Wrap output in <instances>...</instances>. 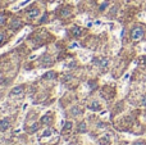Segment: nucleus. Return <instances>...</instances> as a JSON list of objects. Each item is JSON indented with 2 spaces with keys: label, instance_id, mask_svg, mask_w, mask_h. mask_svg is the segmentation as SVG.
Wrapping results in <instances>:
<instances>
[{
  "label": "nucleus",
  "instance_id": "obj_1",
  "mask_svg": "<svg viewBox=\"0 0 146 145\" xmlns=\"http://www.w3.org/2000/svg\"><path fill=\"white\" fill-rule=\"evenodd\" d=\"M131 36L133 40H140V39L144 36V30L141 27H135L131 32Z\"/></svg>",
  "mask_w": 146,
  "mask_h": 145
},
{
  "label": "nucleus",
  "instance_id": "obj_2",
  "mask_svg": "<svg viewBox=\"0 0 146 145\" xmlns=\"http://www.w3.org/2000/svg\"><path fill=\"white\" fill-rule=\"evenodd\" d=\"M88 108H90V110H100L101 109L100 103L96 102V100H92V102L88 104Z\"/></svg>",
  "mask_w": 146,
  "mask_h": 145
},
{
  "label": "nucleus",
  "instance_id": "obj_3",
  "mask_svg": "<svg viewBox=\"0 0 146 145\" xmlns=\"http://www.w3.org/2000/svg\"><path fill=\"white\" fill-rule=\"evenodd\" d=\"M9 127V120H3V121H0V131H5L7 128Z\"/></svg>",
  "mask_w": 146,
  "mask_h": 145
},
{
  "label": "nucleus",
  "instance_id": "obj_4",
  "mask_svg": "<svg viewBox=\"0 0 146 145\" xmlns=\"http://www.w3.org/2000/svg\"><path fill=\"white\" fill-rule=\"evenodd\" d=\"M87 131V127H86V123L85 122H81L78 125V132H86Z\"/></svg>",
  "mask_w": 146,
  "mask_h": 145
},
{
  "label": "nucleus",
  "instance_id": "obj_5",
  "mask_svg": "<svg viewBox=\"0 0 146 145\" xmlns=\"http://www.w3.org/2000/svg\"><path fill=\"white\" fill-rule=\"evenodd\" d=\"M72 114L73 116H78V114H81V113H82V112H81V108H78V107H74V108H73V109H72Z\"/></svg>",
  "mask_w": 146,
  "mask_h": 145
},
{
  "label": "nucleus",
  "instance_id": "obj_6",
  "mask_svg": "<svg viewBox=\"0 0 146 145\" xmlns=\"http://www.w3.org/2000/svg\"><path fill=\"white\" fill-rule=\"evenodd\" d=\"M21 26H22V23H21L19 21H17V19H15V21H14V23H13V25H12V28H13V30H17V28H19Z\"/></svg>",
  "mask_w": 146,
  "mask_h": 145
},
{
  "label": "nucleus",
  "instance_id": "obj_7",
  "mask_svg": "<svg viewBox=\"0 0 146 145\" xmlns=\"http://www.w3.org/2000/svg\"><path fill=\"white\" fill-rule=\"evenodd\" d=\"M36 15H38V9H33L32 12L28 13V17L30 18H33V17H36Z\"/></svg>",
  "mask_w": 146,
  "mask_h": 145
},
{
  "label": "nucleus",
  "instance_id": "obj_8",
  "mask_svg": "<svg viewBox=\"0 0 146 145\" xmlns=\"http://www.w3.org/2000/svg\"><path fill=\"white\" fill-rule=\"evenodd\" d=\"M71 128H72V122H67L66 126H64V128H63V131L64 132H68V130H71Z\"/></svg>",
  "mask_w": 146,
  "mask_h": 145
},
{
  "label": "nucleus",
  "instance_id": "obj_9",
  "mask_svg": "<svg viewBox=\"0 0 146 145\" xmlns=\"http://www.w3.org/2000/svg\"><path fill=\"white\" fill-rule=\"evenodd\" d=\"M99 66L100 67H106L108 66V59H103L101 62H99Z\"/></svg>",
  "mask_w": 146,
  "mask_h": 145
},
{
  "label": "nucleus",
  "instance_id": "obj_10",
  "mask_svg": "<svg viewBox=\"0 0 146 145\" xmlns=\"http://www.w3.org/2000/svg\"><path fill=\"white\" fill-rule=\"evenodd\" d=\"M22 89H23L22 86H19V87H15V89L12 91V94H18V92H21V91H22Z\"/></svg>",
  "mask_w": 146,
  "mask_h": 145
},
{
  "label": "nucleus",
  "instance_id": "obj_11",
  "mask_svg": "<svg viewBox=\"0 0 146 145\" xmlns=\"http://www.w3.org/2000/svg\"><path fill=\"white\" fill-rule=\"evenodd\" d=\"M54 76H55V74H54V73H53V72H51V73H48V74H46V76H45V77H46V78H53V77H54Z\"/></svg>",
  "mask_w": 146,
  "mask_h": 145
},
{
  "label": "nucleus",
  "instance_id": "obj_12",
  "mask_svg": "<svg viewBox=\"0 0 146 145\" xmlns=\"http://www.w3.org/2000/svg\"><path fill=\"white\" fill-rule=\"evenodd\" d=\"M4 21H5L4 15H3V14H0V25H3V23H4Z\"/></svg>",
  "mask_w": 146,
  "mask_h": 145
},
{
  "label": "nucleus",
  "instance_id": "obj_13",
  "mask_svg": "<svg viewBox=\"0 0 146 145\" xmlns=\"http://www.w3.org/2000/svg\"><path fill=\"white\" fill-rule=\"evenodd\" d=\"M81 33V30H78V28H74V35L76 36H78Z\"/></svg>",
  "mask_w": 146,
  "mask_h": 145
},
{
  "label": "nucleus",
  "instance_id": "obj_14",
  "mask_svg": "<svg viewBox=\"0 0 146 145\" xmlns=\"http://www.w3.org/2000/svg\"><path fill=\"white\" fill-rule=\"evenodd\" d=\"M141 105H146V96H144L141 99Z\"/></svg>",
  "mask_w": 146,
  "mask_h": 145
},
{
  "label": "nucleus",
  "instance_id": "obj_15",
  "mask_svg": "<svg viewBox=\"0 0 146 145\" xmlns=\"http://www.w3.org/2000/svg\"><path fill=\"white\" fill-rule=\"evenodd\" d=\"M106 5H108V3H104V4L100 7V9H101V10H103V9H105V7H106Z\"/></svg>",
  "mask_w": 146,
  "mask_h": 145
},
{
  "label": "nucleus",
  "instance_id": "obj_16",
  "mask_svg": "<svg viewBox=\"0 0 146 145\" xmlns=\"http://www.w3.org/2000/svg\"><path fill=\"white\" fill-rule=\"evenodd\" d=\"M133 145H144V143H142V141H136Z\"/></svg>",
  "mask_w": 146,
  "mask_h": 145
},
{
  "label": "nucleus",
  "instance_id": "obj_17",
  "mask_svg": "<svg viewBox=\"0 0 146 145\" xmlns=\"http://www.w3.org/2000/svg\"><path fill=\"white\" fill-rule=\"evenodd\" d=\"M3 40H4V33L0 32V41H3Z\"/></svg>",
  "mask_w": 146,
  "mask_h": 145
},
{
  "label": "nucleus",
  "instance_id": "obj_18",
  "mask_svg": "<svg viewBox=\"0 0 146 145\" xmlns=\"http://www.w3.org/2000/svg\"><path fill=\"white\" fill-rule=\"evenodd\" d=\"M145 64H146V58H145Z\"/></svg>",
  "mask_w": 146,
  "mask_h": 145
}]
</instances>
